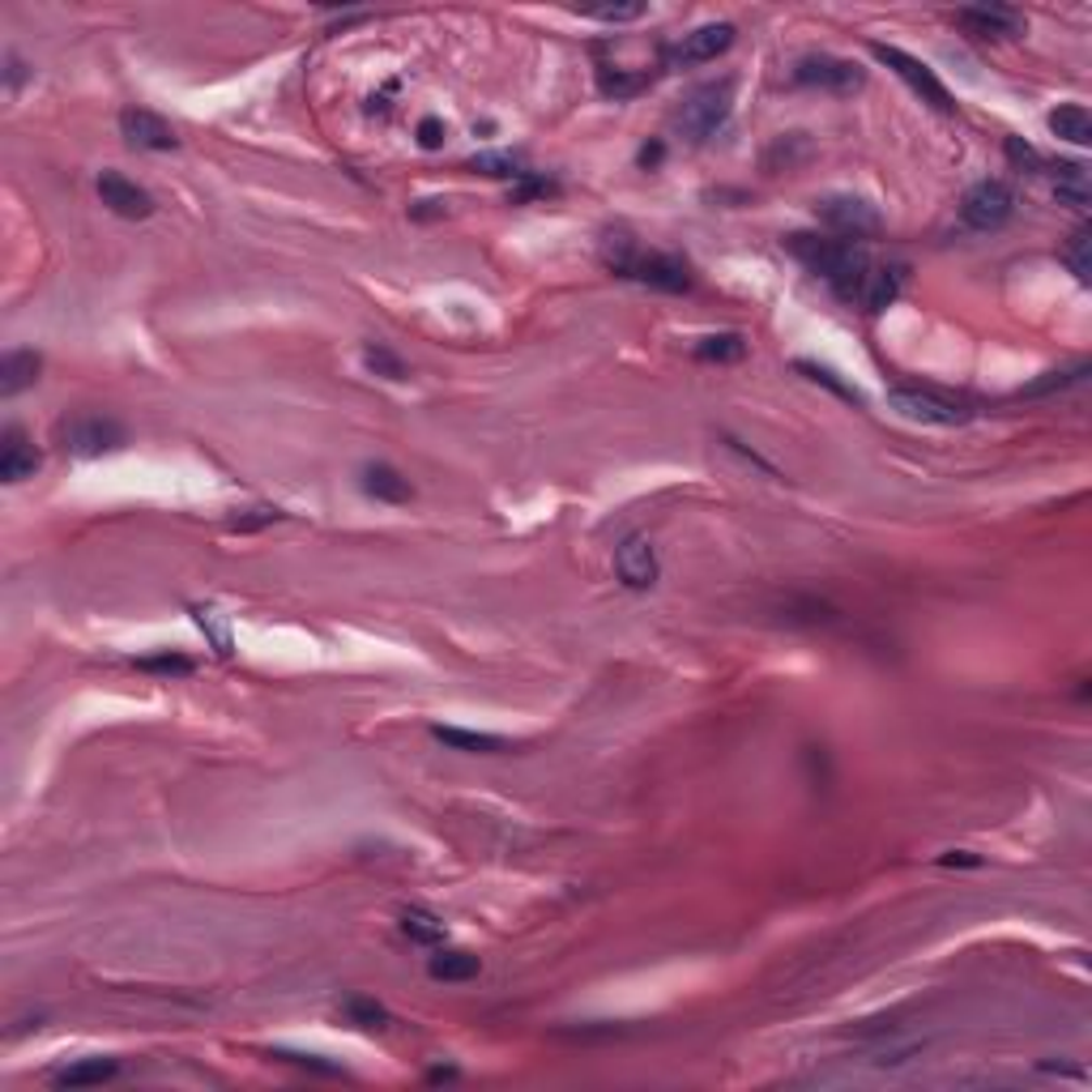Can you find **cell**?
I'll return each instance as SVG.
<instances>
[{
  "label": "cell",
  "mask_w": 1092,
  "mask_h": 1092,
  "mask_svg": "<svg viewBox=\"0 0 1092 1092\" xmlns=\"http://www.w3.org/2000/svg\"><path fill=\"white\" fill-rule=\"evenodd\" d=\"M602 261H607V270L619 273V277H632V282L653 286V290H666V295L691 290V270H687L682 257H675V252H645V248H636L627 235H611V239L602 244Z\"/></svg>",
  "instance_id": "obj_1"
},
{
  "label": "cell",
  "mask_w": 1092,
  "mask_h": 1092,
  "mask_svg": "<svg viewBox=\"0 0 1092 1092\" xmlns=\"http://www.w3.org/2000/svg\"><path fill=\"white\" fill-rule=\"evenodd\" d=\"M730 112H734V81L722 77V81L696 86V90L682 99V107L675 112V125H679V133H687L691 141H708V136L730 120Z\"/></svg>",
  "instance_id": "obj_2"
},
{
  "label": "cell",
  "mask_w": 1092,
  "mask_h": 1092,
  "mask_svg": "<svg viewBox=\"0 0 1092 1092\" xmlns=\"http://www.w3.org/2000/svg\"><path fill=\"white\" fill-rule=\"evenodd\" d=\"M887 410H896L909 422H926V427H964L973 418L968 402H960L952 393H939V389H918V385L887 389Z\"/></svg>",
  "instance_id": "obj_3"
},
{
  "label": "cell",
  "mask_w": 1092,
  "mask_h": 1092,
  "mask_svg": "<svg viewBox=\"0 0 1092 1092\" xmlns=\"http://www.w3.org/2000/svg\"><path fill=\"white\" fill-rule=\"evenodd\" d=\"M56 444L65 448L68 457H107V453H120L129 444V431L125 422L107 418V414H73L56 427Z\"/></svg>",
  "instance_id": "obj_4"
},
{
  "label": "cell",
  "mask_w": 1092,
  "mask_h": 1092,
  "mask_svg": "<svg viewBox=\"0 0 1092 1092\" xmlns=\"http://www.w3.org/2000/svg\"><path fill=\"white\" fill-rule=\"evenodd\" d=\"M871 56L880 61L884 68H892L926 107H935V112H944V116H955L960 112V103H955V94L939 81V73L926 65V61H918V56H909V52H900V48H892V43H871Z\"/></svg>",
  "instance_id": "obj_5"
},
{
  "label": "cell",
  "mask_w": 1092,
  "mask_h": 1092,
  "mask_svg": "<svg viewBox=\"0 0 1092 1092\" xmlns=\"http://www.w3.org/2000/svg\"><path fill=\"white\" fill-rule=\"evenodd\" d=\"M816 218L836 235V239H849V244L871 239V235H880V226H884L880 209L867 202V197H854V193H828V197H819Z\"/></svg>",
  "instance_id": "obj_6"
},
{
  "label": "cell",
  "mask_w": 1092,
  "mask_h": 1092,
  "mask_svg": "<svg viewBox=\"0 0 1092 1092\" xmlns=\"http://www.w3.org/2000/svg\"><path fill=\"white\" fill-rule=\"evenodd\" d=\"M1016 218V193L1003 180H981L960 197V222L968 231H1003Z\"/></svg>",
  "instance_id": "obj_7"
},
{
  "label": "cell",
  "mask_w": 1092,
  "mask_h": 1092,
  "mask_svg": "<svg viewBox=\"0 0 1092 1092\" xmlns=\"http://www.w3.org/2000/svg\"><path fill=\"white\" fill-rule=\"evenodd\" d=\"M794 81L807 86V90H823V94H854L867 86V73L845 61V56H832V52H811L794 65Z\"/></svg>",
  "instance_id": "obj_8"
},
{
  "label": "cell",
  "mask_w": 1092,
  "mask_h": 1092,
  "mask_svg": "<svg viewBox=\"0 0 1092 1092\" xmlns=\"http://www.w3.org/2000/svg\"><path fill=\"white\" fill-rule=\"evenodd\" d=\"M734 48V26L730 22H708V26H696V30H687L679 43L666 52V65H708V61H717L722 52H730Z\"/></svg>",
  "instance_id": "obj_9"
},
{
  "label": "cell",
  "mask_w": 1092,
  "mask_h": 1092,
  "mask_svg": "<svg viewBox=\"0 0 1092 1092\" xmlns=\"http://www.w3.org/2000/svg\"><path fill=\"white\" fill-rule=\"evenodd\" d=\"M955 26H964L973 39H1016L1024 35V13L1012 4H964L952 13Z\"/></svg>",
  "instance_id": "obj_10"
},
{
  "label": "cell",
  "mask_w": 1092,
  "mask_h": 1092,
  "mask_svg": "<svg viewBox=\"0 0 1092 1092\" xmlns=\"http://www.w3.org/2000/svg\"><path fill=\"white\" fill-rule=\"evenodd\" d=\"M905 277L909 270L905 265H896V261H871L867 273H862V282H858V295H854V308H862V312H884L896 303V295L905 290Z\"/></svg>",
  "instance_id": "obj_11"
},
{
  "label": "cell",
  "mask_w": 1092,
  "mask_h": 1092,
  "mask_svg": "<svg viewBox=\"0 0 1092 1092\" xmlns=\"http://www.w3.org/2000/svg\"><path fill=\"white\" fill-rule=\"evenodd\" d=\"M120 136L133 150H176L180 145L176 129L158 112H150V107H125L120 112Z\"/></svg>",
  "instance_id": "obj_12"
},
{
  "label": "cell",
  "mask_w": 1092,
  "mask_h": 1092,
  "mask_svg": "<svg viewBox=\"0 0 1092 1092\" xmlns=\"http://www.w3.org/2000/svg\"><path fill=\"white\" fill-rule=\"evenodd\" d=\"M614 572L627 589H653L658 576H662V563H658V550L649 538H627V543L614 550Z\"/></svg>",
  "instance_id": "obj_13"
},
{
  "label": "cell",
  "mask_w": 1092,
  "mask_h": 1092,
  "mask_svg": "<svg viewBox=\"0 0 1092 1092\" xmlns=\"http://www.w3.org/2000/svg\"><path fill=\"white\" fill-rule=\"evenodd\" d=\"M99 197H103V205H107L116 218H129V222L154 213V197H150L136 180L120 176V171H103V176H99Z\"/></svg>",
  "instance_id": "obj_14"
},
{
  "label": "cell",
  "mask_w": 1092,
  "mask_h": 1092,
  "mask_svg": "<svg viewBox=\"0 0 1092 1092\" xmlns=\"http://www.w3.org/2000/svg\"><path fill=\"white\" fill-rule=\"evenodd\" d=\"M39 470V448L30 444V435L22 427H4L0 435V478L4 482H26Z\"/></svg>",
  "instance_id": "obj_15"
},
{
  "label": "cell",
  "mask_w": 1092,
  "mask_h": 1092,
  "mask_svg": "<svg viewBox=\"0 0 1092 1092\" xmlns=\"http://www.w3.org/2000/svg\"><path fill=\"white\" fill-rule=\"evenodd\" d=\"M39 372H43V354H35V350H9L0 359V398H17V393L35 389Z\"/></svg>",
  "instance_id": "obj_16"
},
{
  "label": "cell",
  "mask_w": 1092,
  "mask_h": 1092,
  "mask_svg": "<svg viewBox=\"0 0 1092 1092\" xmlns=\"http://www.w3.org/2000/svg\"><path fill=\"white\" fill-rule=\"evenodd\" d=\"M116 1076H120L116 1058H77V1063H68L52 1076V1084L56 1089H90V1084H107Z\"/></svg>",
  "instance_id": "obj_17"
},
{
  "label": "cell",
  "mask_w": 1092,
  "mask_h": 1092,
  "mask_svg": "<svg viewBox=\"0 0 1092 1092\" xmlns=\"http://www.w3.org/2000/svg\"><path fill=\"white\" fill-rule=\"evenodd\" d=\"M359 486L372 495V499H380V504H406L410 499V478H402L393 466H385V461H372V466H363V474H359Z\"/></svg>",
  "instance_id": "obj_18"
},
{
  "label": "cell",
  "mask_w": 1092,
  "mask_h": 1092,
  "mask_svg": "<svg viewBox=\"0 0 1092 1092\" xmlns=\"http://www.w3.org/2000/svg\"><path fill=\"white\" fill-rule=\"evenodd\" d=\"M1045 125H1050V133L1071 141V145H1092V116L1084 103H1063V107H1054V112L1045 116Z\"/></svg>",
  "instance_id": "obj_19"
},
{
  "label": "cell",
  "mask_w": 1092,
  "mask_h": 1092,
  "mask_svg": "<svg viewBox=\"0 0 1092 1092\" xmlns=\"http://www.w3.org/2000/svg\"><path fill=\"white\" fill-rule=\"evenodd\" d=\"M1054 197L1071 209H1089V167L1084 162H1058L1054 167Z\"/></svg>",
  "instance_id": "obj_20"
},
{
  "label": "cell",
  "mask_w": 1092,
  "mask_h": 1092,
  "mask_svg": "<svg viewBox=\"0 0 1092 1092\" xmlns=\"http://www.w3.org/2000/svg\"><path fill=\"white\" fill-rule=\"evenodd\" d=\"M431 739H435V743H444V748H453V751H478V755H491V751L508 748V739H499V734H486V730H461V726H435V730H431Z\"/></svg>",
  "instance_id": "obj_21"
},
{
  "label": "cell",
  "mask_w": 1092,
  "mask_h": 1092,
  "mask_svg": "<svg viewBox=\"0 0 1092 1092\" xmlns=\"http://www.w3.org/2000/svg\"><path fill=\"white\" fill-rule=\"evenodd\" d=\"M470 171L478 176H495V180H525V158L512 154V150H486V154H474L470 158Z\"/></svg>",
  "instance_id": "obj_22"
},
{
  "label": "cell",
  "mask_w": 1092,
  "mask_h": 1092,
  "mask_svg": "<svg viewBox=\"0 0 1092 1092\" xmlns=\"http://www.w3.org/2000/svg\"><path fill=\"white\" fill-rule=\"evenodd\" d=\"M1063 265L1076 273L1080 286H1089L1092 282V226L1089 222H1080V226L1071 231V239L1063 244Z\"/></svg>",
  "instance_id": "obj_23"
},
{
  "label": "cell",
  "mask_w": 1092,
  "mask_h": 1092,
  "mask_svg": "<svg viewBox=\"0 0 1092 1092\" xmlns=\"http://www.w3.org/2000/svg\"><path fill=\"white\" fill-rule=\"evenodd\" d=\"M1089 363H1071V367H1054V372H1045L1041 380H1032V385H1024L1020 398H1045V393H1063V389H1076V385H1084L1089 380Z\"/></svg>",
  "instance_id": "obj_24"
},
{
  "label": "cell",
  "mask_w": 1092,
  "mask_h": 1092,
  "mask_svg": "<svg viewBox=\"0 0 1092 1092\" xmlns=\"http://www.w3.org/2000/svg\"><path fill=\"white\" fill-rule=\"evenodd\" d=\"M402 931H406L410 944H422V948H440L448 939L444 922L435 913H427V909H406L402 913Z\"/></svg>",
  "instance_id": "obj_25"
},
{
  "label": "cell",
  "mask_w": 1092,
  "mask_h": 1092,
  "mask_svg": "<svg viewBox=\"0 0 1092 1092\" xmlns=\"http://www.w3.org/2000/svg\"><path fill=\"white\" fill-rule=\"evenodd\" d=\"M427 973H431L435 981H470V977H478V955L435 952L431 955V964H427Z\"/></svg>",
  "instance_id": "obj_26"
},
{
  "label": "cell",
  "mask_w": 1092,
  "mask_h": 1092,
  "mask_svg": "<svg viewBox=\"0 0 1092 1092\" xmlns=\"http://www.w3.org/2000/svg\"><path fill=\"white\" fill-rule=\"evenodd\" d=\"M743 354H748V341L739 334H713V338L696 341V359H704V363H739Z\"/></svg>",
  "instance_id": "obj_27"
},
{
  "label": "cell",
  "mask_w": 1092,
  "mask_h": 1092,
  "mask_svg": "<svg viewBox=\"0 0 1092 1092\" xmlns=\"http://www.w3.org/2000/svg\"><path fill=\"white\" fill-rule=\"evenodd\" d=\"M363 363L376 372V376H385V380H406V363H402V354H393L389 346H363Z\"/></svg>",
  "instance_id": "obj_28"
},
{
  "label": "cell",
  "mask_w": 1092,
  "mask_h": 1092,
  "mask_svg": "<svg viewBox=\"0 0 1092 1092\" xmlns=\"http://www.w3.org/2000/svg\"><path fill=\"white\" fill-rule=\"evenodd\" d=\"M341 1012H346V1020L359 1024V1028H385L389 1024V1012L376 999H346Z\"/></svg>",
  "instance_id": "obj_29"
},
{
  "label": "cell",
  "mask_w": 1092,
  "mask_h": 1092,
  "mask_svg": "<svg viewBox=\"0 0 1092 1092\" xmlns=\"http://www.w3.org/2000/svg\"><path fill=\"white\" fill-rule=\"evenodd\" d=\"M136 671H150V675H193V658H180V653H154V658H141Z\"/></svg>",
  "instance_id": "obj_30"
},
{
  "label": "cell",
  "mask_w": 1092,
  "mask_h": 1092,
  "mask_svg": "<svg viewBox=\"0 0 1092 1092\" xmlns=\"http://www.w3.org/2000/svg\"><path fill=\"white\" fill-rule=\"evenodd\" d=\"M581 17H594V22H636V17H645V4H602V9H581Z\"/></svg>",
  "instance_id": "obj_31"
},
{
  "label": "cell",
  "mask_w": 1092,
  "mask_h": 1092,
  "mask_svg": "<svg viewBox=\"0 0 1092 1092\" xmlns=\"http://www.w3.org/2000/svg\"><path fill=\"white\" fill-rule=\"evenodd\" d=\"M1007 158H1012L1020 171H1037V167H1041V154H1037L1028 141H1020V136H1007Z\"/></svg>",
  "instance_id": "obj_32"
},
{
  "label": "cell",
  "mask_w": 1092,
  "mask_h": 1092,
  "mask_svg": "<svg viewBox=\"0 0 1092 1092\" xmlns=\"http://www.w3.org/2000/svg\"><path fill=\"white\" fill-rule=\"evenodd\" d=\"M798 372H807V376H811V380H823V385H828V389H832V393H841V398H849V402H858V393H854V389H845V385H841V380H836V376H832V372H828V367H819V363H807V359H803V363H798Z\"/></svg>",
  "instance_id": "obj_33"
},
{
  "label": "cell",
  "mask_w": 1092,
  "mask_h": 1092,
  "mask_svg": "<svg viewBox=\"0 0 1092 1092\" xmlns=\"http://www.w3.org/2000/svg\"><path fill=\"white\" fill-rule=\"evenodd\" d=\"M550 193H559V188H555L550 180H543V176H534V171H530V176L521 180V188L512 193V202H530V197H550Z\"/></svg>",
  "instance_id": "obj_34"
},
{
  "label": "cell",
  "mask_w": 1092,
  "mask_h": 1092,
  "mask_svg": "<svg viewBox=\"0 0 1092 1092\" xmlns=\"http://www.w3.org/2000/svg\"><path fill=\"white\" fill-rule=\"evenodd\" d=\"M418 145H422V150H440V145H444V120H440V116L418 120Z\"/></svg>",
  "instance_id": "obj_35"
},
{
  "label": "cell",
  "mask_w": 1092,
  "mask_h": 1092,
  "mask_svg": "<svg viewBox=\"0 0 1092 1092\" xmlns=\"http://www.w3.org/2000/svg\"><path fill=\"white\" fill-rule=\"evenodd\" d=\"M197 623H202V632H209L213 636V645H218V653H231V636L218 627V619H213V611H197Z\"/></svg>",
  "instance_id": "obj_36"
},
{
  "label": "cell",
  "mask_w": 1092,
  "mask_h": 1092,
  "mask_svg": "<svg viewBox=\"0 0 1092 1092\" xmlns=\"http://www.w3.org/2000/svg\"><path fill=\"white\" fill-rule=\"evenodd\" d=\"M248 512H252V517H235V521H231V530H257V525H270V521L282 517L277 508H248Z\"/></svg>",
  "instance_id": "obj_37"
},
{
  "label": "cell",
  "mask_w": 1092,
  "mask_h": 1092,
  "mask_svg": "<svg viewBox=\"0 0 1092 1092\" xmlns=\"http://www.w3.org/2000/svg\"><path fill=\"white\" fill-rule=\"evenodd\" d=\"M939 862H944V867H977L981 858H973V854H944Z\"/></svg>",
  "instance_id": "obj_38"
},
{
  "label": "cell",
  "mask_w": 1092,
  "mask_h": 1092,
  "mask_svg": "<svg viewBox=\"0 0 1092 1092\" xmlns=\"http://www.w3.org/2000/svg\"><path fill=\"white\" fill-rule=\"evenodd\" d=\"M17 81H22V61L9 56V90H17Z\"/></svg>",
  "instance_id": "obj_39"
},
{
  "label": "cell",
  "mask_w": 1092,
  "mask_h": 1092,
  "mask_svg": "<svg viewBox=\"0 0 1092 1092\" xmlns=\"http://www.w3.org/2000/svg\"><path fill=\"white\" fill-rule=\"evenodd\" d=\"M658 158H662V145H645V150H640V162H645V167H653Z\"/></svg>",
  "instance_id": "obj_40"
}]
</instances>
